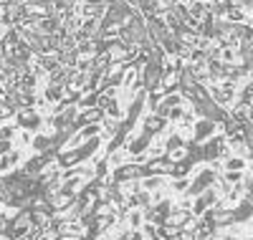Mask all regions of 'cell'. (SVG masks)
<instances>
[{
    "mask_svg": "<svg viewBox=\"0 0 253 240\" xmlns=\"http://www.w3.org/2000/svg\"><path fill=\"white\" fill-rule=\"evenodd\" d=\"M215 129H218V124L213 119H200V121L193 124V139L195 142H208L215 134Z\"/></svg>",
    "mask_w": 253,
    "mask_h": 240,
    "instance_id": "cell-1",
    "label": "cell"
},
{
    "mask_svg": "<svg viewBox=\"0 0 253 240\" xmlns=\"http://www.w3.org/2000/svg\"><path fill=\"white\" fill-rule=\"evenodd\" d=\"M187 157H190V147H185V144H177L172 149H167V160L170 162H182Z\"/></svg>",
    "mask_w": 253,
    "mask_h": 240,
    "instance_id": "cell-3",
    "label": "cell"
},
{
    "mask_svg": "<svg viewBox=\"0 0 253 240\" xmlns=\"http://www.w3.org/2000/svg\"><path fill=\"white\" fill-rule=\"evenodd\" d=\"M18 121H23V126H26V129H31V126H36L38 117H36V112H31V109H26L23 114H18Z\"/></svg>",
    "mask_w": 253,
    "mask_h": 240,
    "instance_id": "cell-4",
    "label": "cell"
},
{
    "mask_svg": "<svg viewBox=\"0 0 253 240\" xmlns=\"http://www.w3.org/2000/svg\"><path fill=\"white\" fill-rule=\"evenodd\" d=\"M139 185H142V190H147V192H157V190L167 187V182H165L162 174H144V177L139 180Z\"/></svg>",
    "mask_w": 253,
    "mask_h": 240,
    "instance_id": "cell-2",
    "label": "cell"
},
{
    "mask_svg": "<svg viewBox=\"0 0 253 240\" xmlns=\"http://www.w3.org/2000/svg\"><path fill=\"white\" fill-rule=\"evenodd\" d=\"M20 142H23V144H33V134L31 132H20Z\"/></svg>",
    "mask_w": 253,
    "mask_h": 240,
    "instance_id": "cell-5",
    "label": "cell"
}]
</instances>
